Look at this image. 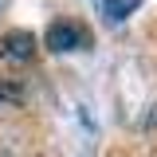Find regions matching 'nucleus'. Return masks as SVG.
<instances>
[{
  "mask_svg": "<svg viewBox=\"0 0 157 157\" xmlns=\"http://www.w3.org/2000/svg\"><path fill=\"white\" fill-rule=\"evenodd\" d=\"M39 51V39L28 32V28H12L0 36V59L4 63H32Z\"/></svg>",
  "mask_w": 157,
  "mask_h": 157,
  "instance_id": "1",
  "label": "nucleus"
},
{
  "mask_svg": "<svg viewBox=\"0 0 157 157\" xmlns=\"http://www.w3.org/2000/svg\"><path fill=\"white\" fill-rule=\"evenodd\" d=\"M78 43H86V32H82L78 24H71V20H55V24H47V32H43V47L55 51V55L75 51Z\"/></svg>",
  "mask_w": 157,
  "mask_h": 157,
  "instance_id": "2",
  "label": "nucleus"
},
{
  "mask_svg": "<svg viewBox=\"0 0 157 157\" xmlns=\"http://www.w3.org/2000/svg\"><path fill=\"white\" fill-rule=\"evenodd\" d=\"M102 4H106V16H110V20H126L130 12H134L137 0H102Z\"/></svg>",
  "mask_w": 157,
  "mask_h": 157,
  "instance_id": "3",
  "label": "nucleus"
}]
</instances>
